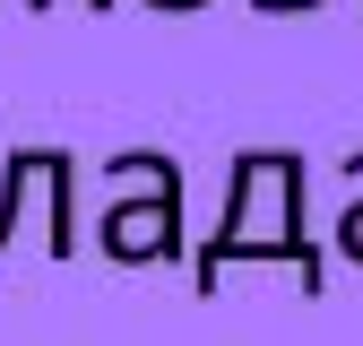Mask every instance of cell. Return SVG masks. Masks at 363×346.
<instances>
[{
	"instance_id": "obj_5",
	"label": "cell",
	"mask_w": 363,
	"mask_h": 346,
	"mask_svg": "<svg viewBox=\"0 0 363 346\" xmlns=\"http://www.w3.org/2000/svg\"><path fill=\"white\" fill-rule=\"evenodd\" d=\"M337 251H346L354 269H363V182H354V199L337 208Z\"/></svg>"
},
{
	"instance_id": "obj_7",
	"label": "cell",
	"mask_w": 363,
	"mask_h": 346,
	"mask_svg": "<svg viewBox=\"0 0 363 346\" xmlns=\"http://www.w3.org/2000/svg\"><path fill=\"white\" fill-rule=\"evenodd\" d=\"M26 9H52V0H26ZM86 9H121V0H86Z\"/></svg>"
},
{
	"instance_id": "obj_6",
	"label": "cell",
	"mask_w": 363,
	"mask_h": 346,
	"mask_svg": "<svg viewBox=\"0 0 363 346\" xmlns=\"http://www.w3.org/2000/svg\"><path fill=\"white\" fill-rule=\"evenodd\" d=\"M251 9H268V18H286V9H320V0H251Z\"/></svg>"
},
{
	"instance_id": "obj_8",
	"label": "cell",
	"mask_w": 363,
	"mask_h": 346,
	"mask_svg": "<svg viewBox=\"0 0 363 346\" xmlns=\"http://www.w3.org/2000/svg\"><path fill=\"white\" fill-rule=\"evenodd\" d=\"M147 9H208V0H147Z\"/></svg>"
},
{
	"instance_id": "obj_3",
	"label": "cell",
	"mask_w": 363,
	"mask_h": 346,
	"mask_svg": "<svg viewBox=\"0 0 363 346\" xmlns=\"http://www.w3.org/2000/svg\"><path fill=\"white\" fill-rule=\"evenodd\" d=\"M96 251L104 260H182V199H113L104 208V225H96Z\"/></svg>"
},
{
	"instance_id": "obj_1",
	"label": "cell",
	"mask_w": 363,
	"mask_h": 346,
	"mask_svg": "<svg viewBox=\"0 0 363 346\" xmlns=\"http://www.w3.org/2000/svg\"><path fill=\"white\" fill-rule=\"evenodd\" d=\"M303 191H311V164H303L294 147H242V156H234L225 225H216V242H199V269H191L199 294H216L234 260H286L294 286L320 294V286H329V260H320V242L303 234Z\"/></svg>"
},
{
	"instance_id": "obj_2",
	"label": "cell",
	"mask_w": 363,
	"mask_h": 346,
	"mask_svg": "<svg viewBox=\"0 0 363 346\" xmlns=\"http://www.w3.org/2000/svg\"><path fill=\"white\" fill-rule=\"evenodd\" d=\"M26 199H43V251L69 260L78 251V164H69V147H9V164H0V251H9Z\"/></svg>"
},
{
	"instance_id": "obj_4",
	"label": "cell",
	"mask_w": 363,
	"mask_h": 346,
	"mask_svg": "<svg viewBox=\"0 0 363 346\" xmlns=\"http://www.w3.org/2000/svg\"><path fill=\"white\" fill-rule=\"evenodd\" d=\"M104 182H113V199H182V164L164 147H121L104 164Z\"/></svg>"
}]
</instances>
